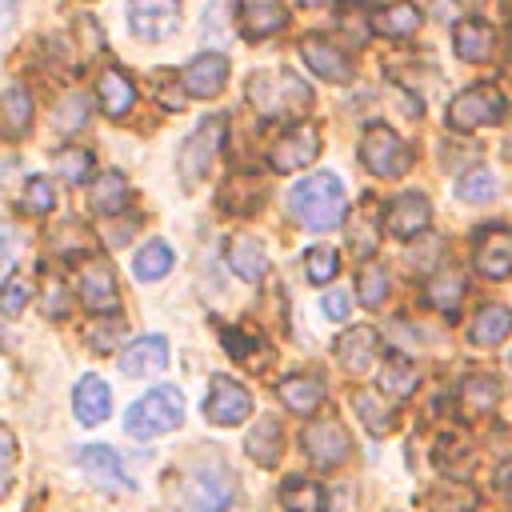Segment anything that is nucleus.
I'll list each match as a JSON object with an SVG mask.
<instances>
[{
    "mask_svg": "<svg viewBox=\"0 0 512 512\" xmlns=\"http://www.w3.org/2000/svg\"><path fill=\"white\" fill-rule=\"evenodd\" d=\"M76 460H80V468H84L100 488H108V492H132V480H128V472H124V464L116 460L112 448L88 444V448H80Z\"/></svg>",
    "mask_w": 512,
    "mask_h": 512,
    "instance_id": "f3484780",
    "label": "nucleus"
},
{
    "mask_svg": "<svg viewBox=\"0 0 512 512\" xmlns=\"http://www.w3.org/2000/svg\"><path fill=\"white\" fill-rule=\"evenodd\" d=\"M356 296H360L364 308H380V304H384V296H388V272H384V264L368 260V264L360 268V276H356Z\"/></svg>",
    "mask_w": 512,
    "mask_h": 512,
    "instance_id": "a19ab883",
    "label": "nucleus"
},
{
    "mask_svg": "<svg viewBox=\"0 0 512 512\" xmlns=\"http://www.w3.org/2000/svg\"><path fill=\"white\" fill-rule=\"evenodd\" d=\"M20 208H24L28 216H44V212H52V208H56L52 180H48V176H32V180L24 184V192H20Z\"/></svg>",
    "mask_w": 512,
    "mask_h": 512,
    "instance_id": "79ce46f5",
    "label": "nucleus"
},
{
    "mask_svg": "<svg viewBox=\"0 0 512 512\" xmlns=\"http://www.w3.org/2000/svg\"><path fill=\"white\" fill-rule=\"evenodd\" d=\"M88 116V96H64V104H56V128L60 132H76Z\"/></svg>",
    "mask_w": 512,
    "mask_h": 512,
    "instance_id": "a18cd8bd",
    "label": "nucleus"
},
{
    "mask_svg": "<svg viewBox=\"0 0 512 512\" xmlns=\"http://www.w3.org/2000/svg\"><path fill=\"white\" fill-rule=\"evenodd\" d=\"M180 420H184V396H180V388L160 384V388L144 392V396L128 408L124 432L136 436V440H148V436H160V432L180 428Z\"/></svg>",
    "mask_w": 512,
    "mask_h": 512,
    "instance_id": "f03ea898",
    "label": "nucleus"
},
{
    "mask_svg": "<svg viewBox=\"0 0 512 512\" xmlns=\"http://www.w3.org/2000/svg\"><path fill=\"white\" fill-rule=\"evenodd\" d=\"M56 164H60L64 180H84V176L92 172V152H84V148H64V152L56 156Z\"/></svg>",
    "mask_w": 512,
    "mask_h": 512,
    "instance_id": "49530a36",
    "label": "nucleus"
},
{
    "mask_svg": "<svg viewBox=\"0 0 512 512\" xmlns=\"http://www.w3.org/2000/svg\"><path fill=\"white\" fill-rule=\"evenodd\" d=\"M224 140H228V120L224 116H204L200 128H192V136L180 144V160H176V172H180L184 188H192V184H200L208 176V168L220 156Z\"/></svg>",
    "mask_w": 512,
    "mask_h": 512,
    "instance_id": "7ed1b4c3",
    "label": "nucleus"
},
{
    "mask_svg": "<svg viewBox=\"0 0 512 512\" xmlns=\"http://www.w3.org/2000/svg\"><path fill=\"white\" fill-rule=\"evenodd\" d=\"M228 268H232L240 280H248V284L264 280L268 256H264V248L256 244V236H232V240H228Z\"/></svg>",
    "mask_w": 512,
    "mask_h": 512,
    "instance_id": "393cba45",
    "label": "nucleus"
},
{
    "mask_svg": "<svg viewBox=\"0 0 512 512\" xmlns=\"http://www.w3.org/2000/svg\"><path fill=\"white\" fill-rule=\"evenodd\" d=\"M12 468H16V440H12V432L0 424V492H4L8 480H12Z\"/></svg>",
    "mask_w": 512,
    "mask_h": 512,
    "instance_id": "8fccbe9b",
    "label": "nucleus"
},
{
    "mask_svg": "<svg viewBox=\"0 0 512 512\" xmlns=\"http://www.w3.org/2000/svg\"><path fill=\"white\" fill-rule=\"evenodd\" d=\"M472 264H476V272L488 276V280H504V276H512V228H504V224H488V228L476 236Z\"/></svg>",
    "mask_w": 512,
    "mask_h": 512,
    "instance_id": "4468645a",
    "label": "nucleus"
},
{
    "mask_svg": "<svg viewBox=\"0 0 512 512\" xmlns=\"http://www.w3.org/2000/svg\"><path fill=\"white\" fill-rule=\"evenodd\" d=\"M16 16V0H0V28H8Z\"/></svg>",
    "mask_w": 512,
    "mask_h": 512,
    "instance_id": "864d4df0",
    "label": "nucleus"
},
{
    "mask_svg": "<svg viewBox=\"0 0 512 512\" xmlns=\"http://www.w3.org/2000/svg\"><path fill=\"white\" fill-rule=\"evenodd\" d=\"M304 272H308L312 284H328V280L340 272L336 248H308V252H304Z\"/></svg>",
    "mask_w": 512,
    "mask_h": 512,
    "instance_id": "37998d69",
    "label": "nucleus"
},
{
    "mask_svg": "<svg viewBox=\"0 0 512 512\" xmlns=\"http://www.w3.org/2000/svg\"><path fill=\"white\" fill-rule=\"evenodd\" d=\"M380 396H396V400H404V396H412L416 392V384H420V372H416V364L408 360V356H388L384 360V368H380Z\"/></svg>",
    "mask_w": 512,
    "mask_h": 512,
    "instance_id": "473e14b6",
    "label": "nucleus"
},
{
    "mask_svg": "<svg viewBox=\"0 0 512 512\" xmlns=\"http://www.w3.org/2000/svg\"><path fill=\"white\" fill-rule=\"evenodd\" d=\"M280 504H284L288 512H324L328 496H324V488H320L316 480L288 476V480L280 484Z\"/></svg>",
    "mask_w": 512,
    "mask_h": 512,
    "instance_id": "72a5a7b5",
    "label": "nucleus"
},
{
    "mask_svg": "<svg viewBox=\"0 0 512 512\" xmlns=\"http://www.w3.org/2000/svg\"><path fill=\"white\" fill-rule=\"evenodd\" d=\"M260 200H264V188H260L256 176H232V180L224 184V192H220V208H224V212H236V216L256 212Z\"/></svg>",
    "mask_w": 512,
    "mask_h": 512,
    "instance_id": "f704fd0d",
    "label": "nucleus"
},
{
    "mask_svg": "<svg viewBox=\"0 0 512 512\" xmlns=\"http://www.w3.org/2000/svg\"><path fill=\"white\" fill-rule=\"evenodd\" d=\"M220 336H224V348H228L236 360H248V352L260 348V336H256V332H244V328H224Z\"/></svg>",
    "mask_w": 512,
    "mask_h": 512,
    "instance_id": "de8ad7c7",
    "label": "nucleus"
},
{
    "mask_svg": "<svg viewBox=\"0 0 512 512\" xmlns=\"http://www.w3.org/2000/svg\"><path fill=\"white\" fill-rule=\"evenodd\" d=\"M320 308H324V316H328V320H344V316H348V308H352V296H348V292H340V288H332V292H324Z\"/></svg>",
    "mask_w": 512,
    "mask_h": 512,
    "instance_id": "3c124183",
    "label": "nucleus"
},
{
    "mask_svg": "<svg viewBox=\"0 0 512 512\" xmlns=\"http://www.w3.org/2000/svg\"><path fill=\"white\" fill-rule=\"evenodd\" d=\"M276 396H280L296 416H312V412L320 408V400H324V380H320V376H308V372L284 376L280 388H276Z\"/></svg>",
    "mask_w": 512,
    "mask_h": 512,
    "instance_id": "5701e85b",
    "label": "nucleus"
},
{
    "mask_svg": "<svg viewBox=\"0 0 512 512\" xmlns=\"http://www.w3.org/2000/svg\"><path fill=\"white\" fill-rule=\"evenodd\" d=\"M128 180H124V172H100L96 180H92V192H88V200H92V212H100V216H116V212H124L128 208Z\"/></svg>",
    "mask_w": 512,
    "mask_h": 512,
    "instance_id": "bb28decb",
    "label": "nucleus"
},
{
    "mask_svg": "<svg viewBox=\"0 0 512 512\" xmlns=\"http://www.w3.org/2000/svg\"><path fill=\"white\" fill-rule=\"evenodd\" d=\"M316 156H320V132H316V124H296V128H288L272 144L268 164H272V172H296V168H308Z\"/></svg>",
    "mask_w": 512,
    "mask_h": 512,
    "instance_id": "9d476101",
    "label": "nucleus"
},
{
    "mask_svg": "<svg viewBox=\"0 0 512 512\" xmlns=\"http://www.w3.org/2000/svg\"><path fill=\"white\" fill-rule=\"evenodd\" d=\"M288 24L284 0H240V28L248 40H264Z\"/></svg>",
    "mask_w": 512,
    "mask_h": 512,
    "instance_id": "6ab92c4d",
    "label": "nucleus"
},
{
    "mask_svg": "<svg viewBox=\"0 0 512 512\" xmlns=\"http://www.w3.org/2000/svg\"><path fill=\"white\" fill-rule=\"evenodd\" d=\"M424 300H428L436 312H456L460 300H464V276L452 272V268L436 272V276L424 284Z\"/></svg>",
    "mask_w": 512,
    "mask_h": 512,
    "instance_id": "c9c22d12",
    "label": "nucleus"
},
{
    "mask_svg": "<svg viewBox=\"0 0 512 512\" xmlns=\"http://www.w3.org/2000/svg\"><path fill=\"white\" fill-rule=\"evenodd\" d=\"M508 332H512V308H504V304H484V308L472 316L468 340L480 344V348H492V344H500Z\"/></svg>",
    "mask_w": 512,
    "mask_h": 512,
    "instance_id": "cd10ccee",
    "label": "nucleus"
},
{
    "mask_svg": "<svg viewBox=\"0 0 512 512\" xmlns=\"http://www.w3.org/2000/svg\"><path fill=\"white\" fill-rule=\"evenodd\" d=\"M44 316H52V320H60V316H68V292L48 276L44 280Z\"/></svg>",
    "mask_w": 512,
    "mask_h": 512,
    "instance_id": "09e8293b",
    "label": "nucleus"
},
{
    "mask_svg": "<svg viewBox=\"0 0 512 512\" xmlns=\"http://www.w3.org/2000/svg\"><path fill=\"white\" fill-rule=\"evenodd\" d=\"M496 492H500L504 500H512V464H504V468L496 472Z\"/></svg>",
    "mask_w": 512,
    "mask_h": 512,
    "instance_id": "603ef678",
    "label": "nucleus"
},
{
    "mask_svg": "<svg viewBox=\"0 0 512 512\" xmlns=\"http://www.w3.org/2000/svg\"><path fill=\"white\" fill-rule=\"evenodd\" d=\"M420 20H424V12L412 0H392V4H384V8L372 12V32L392 36V40H404V36H412L420 28Z\"/></svg>",
    "mask_w": 512,
    "mask_h": 512,
    "instance_id": "412c9836",
    "label": "nucleus"
},
{
    "mask_svg": "<svg viewBox=\"0 0 512 512\" xmlns=\"http://www.w3.org/2000/svg\"><path fill=\"white\" fill-rule=\"evenodd\" d=\"M76 288L80 300L88 304V312H116L120 308V288H116V272L108 260H80L76 264Z\"/></svg>",
    "mask_w": 512,
    "mask_h": 512,
    "instance_id": "1a4fd4ad",
    "label": "nucleus"
},
{
    "mask_svg": "<svg viewBox=\"0 0 512 512\" xmlns=\"http://www.w3.org/2000/svg\"><path fill=\"white\" fill-rule=\"evenodd\" d=\"M352 408L360 412V420H364V428L372 432V436H388L392 428H396V420H392V408H380V400H376V392H356L352 396Z\"/></svg>",
    "mask_w": 512,
    "mask_h": 512,
    "instance_id": "ea45409f",
    "label": "nucleus"
},
{
    "mask_svg": "<svg viewBox=\"0 0 512 512\" xmlns=\"http://www.w3.org/2000/svg\"><path fill=\"white\" fill-rule=\"evenodd\" d=\"M204 416L212 424H224V428L244 424L252 416V396L244 392V384H236L228 376H216L212 388H208V400H204Z\"/></svg>",
    "mask_w": 512,
    "mask_h": 512,
    "instance_id": "ddd939ff",
    "label": "nucleus"
},
{
    "mask_svg": "<svg viewBox=\"0 0 512 512\" xmlns=\"http://www.w3.org/2000/svg\"><path fill=\"white\" fill-rule=\"evenodd\" d=\"M504 112H508V104H504L500 88H492V84H472V88H464L460 96H452V104H448V112H444V124H448L452 132H476V128H488V124L504 120Z\"/></svg>",
    "mask_w": 512,
    "mask_h": 512,
    "instance_id": "423d86ee",
    "label": "nucleus"
},
{
    "mask_svg": "<svg viewBox=\"0 0 512 512\" xmlns=\"http://www.w3.org/2000/svg\"><path fill=\"white\" fill-rule=\"evenodd\" d=\"M180 24V0H128V28L140 40H168Z\"/></svg>",
    "mask_w": 512,
    "mask_h": 512,
    "instance_id": "9b49d317",
    "label": "nucleus"
},
{
    "mask_svg": "<svg viewBox=\"0 0 512 512\" xmlns=\"http://www.w3.org/2000/svg\"><path fill=\"white\" fill-rule=\"evenodd\" d=\"M284 208L288 216L308 228V232H328L344 220V208H348V196H344V184L336 172H312L304 180H296L284 196Z\"/></svg>",
    "mask_w": 512,
    "mask_h": 512,
    "instance_id": "f257e3e1",
    "label": "nucleus"
},
{
    "mask_svg": "<svg viewBox=\"0 0 512 512\" xmlns=\"http://www.w3.org/2000/svg\"><path fill=\"white\" fill-rule=\"evenodd\" d=\"M360 164L380 180H396V176H404L412 168V152L392 128L368 124L364 136H360Z\"/></svg>",
    "mask_w": 512,
    "mask_h": 512,
    "instance_id": "0eeeda50",
    "label": "nucleus"
},
{
    "mask_svg": "<svg viewBox=\"0 0 512 512\" xmlns=\"http://www.w3.org/2000/svg\"><path fill=\"white\" fill-rule=\"evenodd\" d=\"M180 80H184V92H188V96L208 100V96H216V92L224 88V80H228V56H224V52H200V56H192V60L184 64Z\"/></svg>",
    "mask_w": 512,
    "mask_h": 512,
    "instance_id": "2eb2a0df",
    "label": "nucleus"
},
{
    "mask_svg": "<svg viewBox=\"0 0 512 512\" xmlns=\"http://www.w3.org/2000/svg\"><path fill=\"white\" fill-rule=\"evenodd\" d=\"M428 220H432V204L424 192H400L388 200L384 208V224L396 240H412V236H424L428 232Z\"/></svg>",
    "mask_w": 512,
    "mask_h": 512,
    "instance_id": "f8f14e48",
    "label": "nucleus"
},
{
    "mask_svg": "<svg viewBox=\"0 0 512 512\" xmlns=\"http://www.w3.org/2000/svg\"><path fill=\"white\" fill-rule=\"evenodd\" d=\"M96 96H100L104 116H124V112L136 104V88H132V80H128L120 68H104V72H100Z\"/></svg>",
    "mask_w": 512,
    "mask_h": 512,
    "instance_id": "a878e982",
    "label": "nucleus"
},
{
    "mask_svg": "<svg viewBox=\"0 0 512 512\" xmlns=\"http://www.w3.org/2000/svg\"><path fill=\"white\" fill-rule=\"evenodd\" d=\"M300 56H304V64H308L320 80H328V84H348V80H352V60H348L336 44H328L324 36H304V40H300Z\"/></svg>",
    "mask_w": 512,
    "mask_h": 512,
    "instance_id": "dca6fc26",
    "label": "nucleus"
},
{
    "mask_svg": "<svg viewBox=\"0 0 512 512\" xmlns=\"http://www.w3.org/2000/svg\"><path fill=\"white\" fill-rule=\"evenodd\" d=\"M132 272H136L140 280H160V276H168V272H172V248H168L164 240H148V244L136 252Z\"/></svg>",
    "mask_w": 512,
    "mask_h": 512,
    "instance_id": "58836bf2",
    "label": "nucleus"
},
{
    "mask_svg": "<svg viewBox=\"0 0 512 512\" xmlns=\"http://www.w3.org/2000/svg\"><path fill=\"white\" fill-rule=\"evenodd\" d=\"M32 128V96L24 88H8L0 96V136L20 140Z\"/></svg>",
    "mask_w": 512,
    "mask_h": 512,
    "instance_id": "7c9ffc66",
    "label": "nucleus"
},
{
    "mask_svg": "<svg viewBox=\"0 0 512 512\" xmlns=\"http://www.w3.org/2000/svg\"><path fill=\"white\" fill-rule=\"evenodd\" d=\"M376 216H384V208H380L376 200H364V204L352 212V228H348L352 252H360V256H372V252H376V244H380V224H376Z\"/></svg>",
    "mask_w": 512,
    "mask_h": 512,
    "instance_id": "2f4dec72",
    "label": "nucleus"
},
{
    "mask_svg": "<svg viewBox=\"0 0 512 512\" xmlns=\"http://www.w3.org/2000/svg\"><path fill=\"white\" fill-rule=\"evenodd\" d=\"M72 408H76V420H80V424H100V420H108V412H112V392H108V384H104L100 376H84V380L76 384Z\"/></svg>",
    "mask_w": 512,
    "mask_h": 512,
    "instance_id": "b1692460",
    "label": "nucleus"
},
{
    "mask_svg": "<svg viewBox=\"0 0 512 512\" xmlns=\"http://www.w3.org/2000/svg\"><path fill=\"white\" fill-rule=\"evenodd\" d=\"M300 444H304L308 460L320 464V468H336V464H344L348 452H352V436H348V428H344L340 420H332V416H320V420L304 424Z\"/></svg>",
    "mask_w": 512,
    "mask_h": 512,
    "instance_id": "6e6552de",
    "label": "nucleus"
},
{
    "mask_svg": "<svg viewBox=\"0 0 512 512\" xmlns=\"http://www.w3.org/2000/svg\"><path fill=\"white\" fill-rule=\"evenodd\" d=\"M28 296H32L28 280H24L20 272H12V276L0 284V312H4V316H20L24 304H28Z\"/></svg>",
    "mask_w": 512,
    "mask_h": 512,
    "instance_id": "c03bdc74",
    "label": "nucleus"
},
{
    "mask_svg": "<svg viewBox=\"0 0 512 512\" xmlns=\"http://www.w3.org/2000/svg\"><path fill=\"white\" fill-rule=\"evenodd\" d=\"M124 376H156L168 364V340L164 336H140L116 356Z\"/></svg>",
    "mask_w": 512,
    "mask_h": 512,
    "instance_id": "a211bd4d",
    "label": "nucleus"
},
{
    "mask_svg": "<svg viewBox=\"0 0 512 512\" xmlns=\"http://www.w3.org/2000/svg\"><path fill=\"white\" fill-rule=\"evenodd\" d=\"M456 400H460V412L472 420V416H484L500 404V384L492 376H464L460 388H456Z\"/></svg>",
    "mask_w": 512,
    "mask_h": 512,
    "instance_id": "c85d7f7f",
    "label": "nucleus"
},
{
    "mask_svg": "<svg viewBox=\"0 0 512 512\" xmlns=\"http://www.w3.org/2000/svg\"><path fill=\"white\" fill-rule=\"evenodd\" d=\"M376 348H380V336H376V328H368V324H356L352 332H344V336L336 340V360H340L348 372H364V368L372 364Z\"/></svg>",
    "mask_w": 512,
    "mask_h": 512,
    "instance_id": "4be33fe9",
    "label": "nucleus"
},
{
    "mask_svg": "<svg viewBox=\"0 0 512 512\" xmlns=\"http://www.w3.org/2000/svg\"><path fill=\"white\" fill-rule=\"evenodd\" d=\"M232 508V476L216 464L192 468L176 488V512H228Z\"/></svg>",
    "mask_w": 512,
    "mask_h": 512,
    "instance_id": "39448f33",
    "label": "nucleus"
},
{
    "mask_svg": "<svg viewBox=\"0 0 512 512\" xmlns=\"http://www.w3.org/2000/svg\"><path fill=\"white\" fill-rule=\"evenodd\" d=\"M244 448H248V456H252L260 468H272V464L280 460V448H284L280 420H276V416H260V420H256V428L248 432Z\"/></svg>",
    "mask_w": 512,
    "mask_h": 512,
    "instance_id": "c756f323",
    "label": "nucleus"
},
{
    "mask_svg": "<svg viewBox=\"0 0 512 512\" xmlns=\"http://www.w3.org/2000/svg\"><path fill=\"white\" fill-rule=\"evenodd\" d=\"M492 44H496V32H492V24H484V20H460L456 28H452V52L464 60V64H480V60H488L492 56Z\"/></svg>",
    "mask_w": 512,
    "mask_h": 512,
    "instance_id": "aec40b11",
    "label": "nucleus"
},
{
    "mask_svg": "<svg viewBox=\"0 0 512 512\" xmlns=\"http://www.w3.org/2000/svg\"><path fill=\"white\" fill-rule=\"evenodd\" d=\"M476 492L460 480H444L428 492V512H476Z\"/></svg>",
    "mask_w": 512,
    "mask_h": 512,
    "instance_id": "e433bc0d",
    "label": "nucleus"
},
{
    "mask_svg": "<svg viewBox=\"0 0 512 512\" xmlns=\"http://www.w3.org/2000/svg\"><path fill=\"white\" fill-rule=\"evenodd\" d=\"M248 100H252V108L264 112V116H284V112L308 108L312 92H308V84H304L300 76H292V72H256V76L248 80Z\"/></svg>",
    "mask_w": 512,
    "mask_h": 512,
    "instance_id": "20e7f679",
    "label": "nucleus"
},
{
    "mask_svg": "<svg viewBox=\"0 0 512 512\" xmlns=\"http://www.w3.org/2000/svg\"><path fill=\"white\" fill-rule=\"evenodd\" d=\"M456 196H460L464 204H492V200H496V172L484 168V164L468 168V172L456 180Z\"/></svg>",
    "mask_w": 512,
    "mask_h": 512,
    "instance_id": "4c0bfd02",
    "label": "nucleus"
}]
</instances>
